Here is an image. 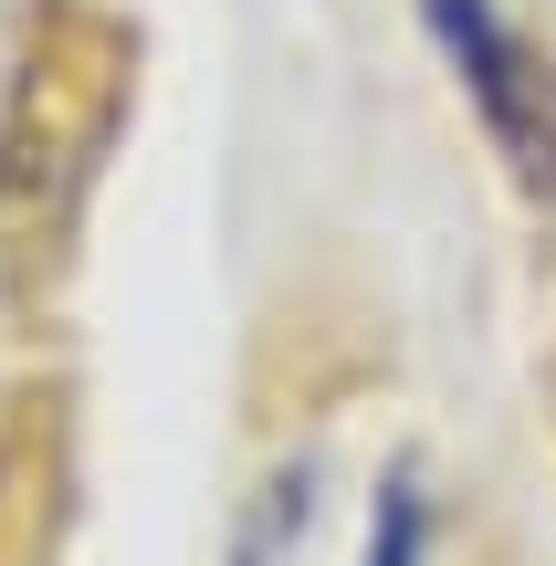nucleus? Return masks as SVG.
Returning <instances> with one entry per match:
<instances>
[{
	"label": "nucleus",
	"instance_id": "f257e3e1",
	"mask_svg": "<svg viewBox=\"0 0 556 566\" xmlns=\"http://www.w3.org/2000/svg\"><path fill=\"white\" fill-rule=\"evenodd\" d=\"M431 32H441V53L462 63V95H473L494 158L515 168V189L556 210V74L515 42V21H504L494 0H431Z\"/></svg>",
	"mask_w": 556,
	"mask_h": 566
},
{
	"label": "nucleus",
	"instance_id": "f03ea898",
	"mask_svg": "<svg viewBox=\"0 0 556 566\" xmlns=\"http://www.w3.org/2000/svg\"><path fill=\"white\" fill-rule=\"evenodd\" d=\"M420 535H431V514H420V483L399 472V483L378 493V535H368V566H420Z\"/></svg>",
	"mask_w": 556,
	"mask_h": 566
}]
</instances>
